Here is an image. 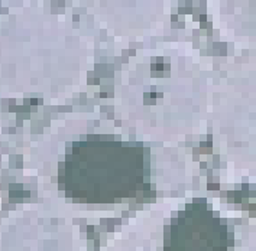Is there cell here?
I'll return each mask as SVG.
<instances>
[{
  "mask_svg": "<svg viewBox=\"0 0 256 251\" xmlns=\"http://www.w3.org/2000/svg\"><path fill=\"white\" fill-rule=\"evenodd\" d=\"M144 179V147L132 143H72L60 165V184L68 197L87 204H113L135 197Z\"/></svg>",
  "mask_w": 256,
  "mask_h": 251,
  "instance_id": "1",
  "label": "cell"
},
{
  "mask_svg": "<svg viewBox=\"0 0 256 251\" xmlns=\"http://www.w3.org/2000/svg\"><path fill=\"white\" fill-rule=\"evenodd\" d=\"M229 243V227L206 199H194L164 231V251H228Z\"/></svg>",
  "mask_w": 256,
  "mask_h": 251,
  "instance_id": "2",
  "label": "cell"
}]
</instances>
